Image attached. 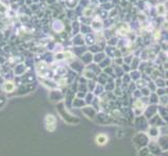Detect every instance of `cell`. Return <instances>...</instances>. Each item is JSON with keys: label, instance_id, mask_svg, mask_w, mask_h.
<instances>
[{"label": "cell", "instance_id": "1", "mask_svg": "<svg viewBox=\"0 0 168 156\" xmlns=\"http://www.w3.org/2000/svg\"><path fill=\"white\" fill-rule=\"evenodd\" d=\"M133 142H134V144L136 145V146L139 147V148H144L145 146H147V144L149 143V140H148V136H147L145 133L141 132V133H138V134L134 137Z\"/></svg>", "mask_w": 168, "mask_h": 156}, {"label": "cell", "instance_id": "2", "mask_svg": "<svg viewBox=\"0 0 168 156\" xmlns=\"http://www.w3.org/2000/svg\"><path fill=\"white\" fill-rule=\"evenodd\" d=\"M148 151L150 152L154 156H161L162 154V149L161 147L159 146V144L156 142V141H151L150 143H148Z\"/></svg>", "mask_w": 168, "mask_h": 156}, {"label": "cell", "instance_id": "3", "mask_svg": "<svg viewBox=\"0 0 168 156\" xmlns=\"http://www.w3.org/2000/svg\"><path fill=\"white\" fill-rule=\"evenodd\" d=\"M55 123H56V120H55V117L52 115H47L45 118V126L47 128L48 131H54L55 129Z\"/></svg>", "mask_w": 168, "mask_h": 156}, {"label": "cell", "instance_id": "4", "mask_svg": "<svg viewBox=\"0 0 168 156\" xmlns=\"http://www.w3.org/2000/svg\"><path fill=\"white\" fill-rule=\"evenodd\" d=\"M102 25L103 24H102V21H101V19H100V17H96V18H94V19L92 20L91 28L93 29V30L98 31L102 28Z\"/></svg>", "mask_w": 168, "mask_h": 156}, {"label": "cell", "instance_id": "5", "mask_svg": "<svg viewBox=\"0 0 168 156\" xmlns=\"http://www.w3.org/2000/svg\"><path fill=\"white\" fill-rule=\"evenodd\" d=\"M3 88V91L6 93H12L15 91V89H16V85H15L14 82H12V81H5L4 83H3L2 85Z\"/></svg>", "mask_w": 168, "mask_h": 156}, {"label": "cell", "instance_id": "6", "mask_svg": "<svg viewBox=\"0 0 168 156\" xmlns=\"http://www.w3.org/2000/svg\"><path fill=\"white\" fill-rule=\"evenodd\" d=\"M96 144L99 145V146H103V145H106L107 143H108L109 138L108 136H107L106 134H102V133H100V134H98L97 136H96Z\"/></svg>", "mask_w": 168, "mask_h": 156}, {"label": "cell", "instance_id": "7", "mask_svg": "<svg viewBox=\"0 0 168 156\" xmlns=\"http://www.w3.org/2000/svg\"><path fill=\"white\" fill-rule=\"evenodd\" d=\"M159 144V146L161 147L162 150H167V135H163L160 137L159 142H157Z\"/></svg>", "mask_w": 168, "mask_h": 156}, {"label": "cell", "instance_id": "8", "mask_svg": "<svg viewBox=\"0 0 168 156\" xmlns=\"http://www.w3.org/2000/svg\"><path fill=\"white\" fill-rule=\"evenodd\" d=\"M157 112V107L155 105H151V106L147 107V110L145 112V116H146L147 119H150L154 117V115Z\"/></svg>", "mask_w": 168, "mask_h": 156}, {"label": "cell", "instance_id": "9", "mask_svg": "<svg viewBox=\"0 0 168 156\" xmlns=\"http://www.w3.org/2000/svg\"><path fill=\"white\" fill-rule=\"evenodd\" d=\"M52 27H53V29H54L55 31H58V32H61V31L64 30V24H63L60 20L53 22Z\"/></svg>", "mask_w": 168, "mask_h": 156}, {"label": "cell", "instance_id": "10", "mask_svg": "<svg viewBox=\"0 0 168 156\" xmlns=\"http://www.w3.org/2000/svg\"><path fill=\"white\" fill-rule=\"evenodd\" d=\"M166 13H167V11H166L164 4H158V5H157V14H158L159 16H165Z\"/></svg>", "mask_w": 168, "mask_h": 156}, {"label": "cell", "instance_id": "11", "mask_svg": "<svg viewBox=\"0 0 168 156\" xmlns=\"http://www.w3.org/2000/svg\"><path fill=\"white\" fill-rule=\"evenodd\" d=\"M83 57H86L85 59H82V62H84L85 64H89L90 62H92V58H93V55L90 53V52H86L84 55H82Z\"/></svg>", "mask_w": 168, "mask_h": 156}, {"label": "cell", "instance_id": "12", "mask_svg": "<svg viewBox=\"0 0 168 156\" xmlns=\"http://www.w3.org/2000/svg\"><path fill=\"white\" fill-rule=\"evenodd\" d=\"M92 14H93V8H92V7H86V8L83 11V16L86 17V18L91 17Z\"/></svg>", "mask_w": 168, "mask_h": 156}, {"label": "cell", "instance_id": "13", "mask_svg": "<svg viewBox=\"0 0 168 156\" xmlns=\"http://www.w3.org/2000/svg\"><path fill=\"white\" fill-rule=\"evenodd\" d=\"M83 75H84L85 78H88V79H93L94 78V73L90 70V69L89 70H85Z\"/></svg>", "mask_w": 168, "mask_h": 156}, {"label": "cell", "instance_id": "14", "mask_svg": "<svg viewBox=\"0 0 168 156\" xmlns=\"http://www.w3.org/2000/svg\"><path fill=\"white\" fill-rule=\"evenodd\" d=\"M158 134H159V129L157 127H151V128H149V135L150 136H152V137H156V136H158Z\"/></svg>", "mask_w": 168, "mask_h": 156}, {"label": "cell", "instance_id": "15", "mask_svg": "<svg viewBox=\"0 0 168 156\" xmlns=\"http://www.w3.org/2000/svg\"><path fill=\"white\" fill-rule=\"evenodd\" d=\"M139 156H154V155L148 151L147 148H142L139 152Z\"/></svg>", "mask_w": 168, "mask_h": 156}, {"label": "cell", "instance_id": "16", "mask_svg": "<svg viewBox=\"0 0 168 156\" xmlns=\"http://www.w3.org/2000/svg\"><path fill=\"white\" fill-rule=\"evenodd\" d=\"M63 54H64V58L65 59H75L74 53L72 51H66V52H64Z\"/></svg>", "mask_w": 168, "mask_h": 156}, {"label": "cell", "instance_id": "17", "mask_svg": "<svg viewBox=\"0 0 168 156\" xmlns=\"http://www.w3.org/2000/svg\"><path fill=\"white\" fill-rule=\"evenodd\" d=\"M94 58V60H95V63H100L101 60H102L103 58H104V53H100V54H96L95 56H93Z\"/></svg>", "mask_w": 168, "mask_h": 156}, {"label": "cell", "instance_id": "18", "mask_svg": "<svg viewBox=\"0 0 168 156\" xmlns=\"http://www.w3.org/2000/svg\"><path fill=\"white\" fill-rule=\"evenodd\" d=\"M164 83H165V82H164L163 80H160V79H159V80L157 79V80H156V85H157V86H159V88H163L164 85H165Z\"/></svg>", "mask_w": 168, "mask_h": 156}, {"label": "cell", "instance_id": "19", "mask_svg": "<svg viewBox=\"0 0 168 156\" xmlns=\"http://www.w3.org/2000/svg\"><path fill=\"white\" fill-rule=\"evenodd\" d=\"M161 100L162 101H160V103H162L164 106H165L166 104H167V96H166V95H163V96L161 97Z\"/></svg>", "mask_w": 168, "mask_h": 156}]
</instances>
